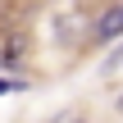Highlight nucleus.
I'll use <instances>...</instances> for the list:
<instances>
[{"label":"nucleus","instance_id":"3","mask_svg":"<svg viewBox=\"0 0 123 123\" xmlns=\"http://www.w3.org/2000/svg\"><path fill=\"white\" fill-rule=\"evenodd\" d=\"M0 73H5V41H0Z\"/></svg>","mask_w":123,"mask_h":123},{"label":"nucleus","instance_id":"1","mask_svg":"<svg viewBox=\"0 0 123 123\" xmlns=\"http://www.w3.org/2000/svg\"><path fill=\"white\" fill-rule=\"evenodd\" d=\"M91 41H100V46H110V41H123V0H114L100 18H96V27H91Z\"/></svg>","mask_w":123,"mask_h":123},{"label":"nucleus","instance_id":"2","mask_svg":"<svg viewBox=\"0 0 123 123\" xmlns=\"http://www.w3.org/2000/svg\"><path fill=\"white\" fill-rule=\"evenodd\" d=\"M114 68H123V41H119V46H114V55L105 59V73H114Z\"/></svg>","mask_w":123,"mask_h":123},{"label":"nucleus","instance_id":"4","mask_svg":"<svg viewBox=\"0 0 123 123\" xmlns=\"http://www.w3.org/2000/svg\"><path fill=\"white\" fill-rule=\"evenodd\" d=\"M73 123H87V119H73Z\"/></svg>","mask_w":123,"mask_h":123}]
</instances>
